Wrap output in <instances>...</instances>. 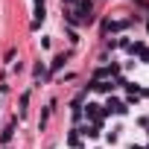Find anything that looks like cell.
<instances>
[{
    "label": "cell",
    "instance_id": "cell-1",
    "mask_svg": "<svg viewBox=\"0 0 149 149\" xmlns=\"http://www.w3.org/2000/svg\"><path fill=\"white\" fill-rule=\"evenodd\" d=\"M64 61H67V58H64V56H56V61H53V70H58V67H61V64H64Z\"/></svg>",
    "mask_w": 149,
    "mask_h": 149
}]
</instances>
